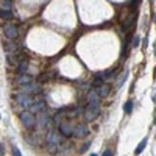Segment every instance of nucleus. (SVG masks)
Listing matches in <instances>:
<instances>
[{"label": "nucleus", "mask_w": 156, "mask_h": 156, "mask_svg": "<svg viewBox=\"0 0 156 156\" xmlns=\"http://www.w3.org/2000/svg\"><path fill=\"white\" fill-rule=\"evenodd\" d=\"M59 144H61L59 134L50 129L48 134H47V150H48L50 153H55V151L58 150V145H59Z\"/></svg>", "instance_id": "f257e3e1"}, {"label": "nucleus", "mask_w": 156, "mask_h": 156, "mask_svg": "<svg viewBox=\"0 0 156 156\" xmlns=\"http://www.w3.org/2000/svg\"><path fill=\"white\" fill-rule=\"evenodd\" d=\"M44 109H45V103L44 101H36V103H33V105L30 106L31 112H42Z\"/></svg>", "instance_id": "4468645a"}, {"label": "nucleus", "mask_w": 156, "mask_h": 156, "mask_svg": "<svg viewBox=\"0 0 156 156\" xmlns=\"http://www.w3.org/2000/svg\"><path fill=\"white\" fill-rule=\"evenodd\" d=\"M0 17H2V20H9V19H12L14 16H12V12H11V11L2 9V12H0Z\"/></svg>", "instance_id": "a211bd4d"}, {"label": "nucleus", "mask_w": 156, "mask_h": 156, "mask_svg": "<svg viewBox=\"0 0 156 156\" xmlns=\"http://www.w3.org/2000/svg\"><path fill=\"white\" fill-rule=\"evenodd\" d=\"M9 8H11V0H2V9L9 11Z\"/></svg>", "instance_id": "4be33fe9"}, {"label": "nucleus", "mask_w": 156, "mask_h": 156, "mask_svg": "<svg viewBox=\"0 0 156 156\" xmlns=\"http://www.w3.org/2000/svg\"><path fill=\"white\" fill-rule=\"evenodd\" d=\"M48 123H50V117H48L44 111H42V112H39L37 119H36V126H37V128H41V129H44Z\"/></svg>", "instance_id": "6e6552de"}, {"label": "nucleus", "mask_w": 156, "mask_h": 156, "mask_svg": "<svg viewBox=\"0 0 156 156\" xmlns=\"http://www.w3.org/2000/svg\"><path fill=\"white\" fill-rule=\"evenodd\" d=\"M20 92H23V94H30V95H34V94H39V92H41V86H39L37 83L22 84V86H20Z\"/></svg>", "instance_id": "20e7f679"}, {"label": "nucleus", "mask_w": 156, "mask_h": 156, "mask_svg": "<svg viewBox=\"0 0 156 156\" xmlns=\"http://www.w3.org/2000/svg\"><path fill=\"white\" fill-rule=\"evenodd\" d=\"M12 153H14L16 156H20V154H22V153H20V150H19V148H16V147L12 148Z\"/></svg>", "instance_id": "a878e982"}, {"label": "nucleus", "mask_w": 156, "mask_h": 156, "mask_svg": "<svg viewBox=\"0 0 156 156\" xmlns=\"http://www.w3.org/2000/svg\"><path fill=\"white\" fill-rule=\"evenodd\" d=\"M153 101H154V103H156V94H154V95H153Z\"/></svg>", "instance_id": "c85d7f7f"}, {"label": "nucleus", "mask_w": 156, "mask_h": 156, "mask_svg": "<svg viewBox=\"0 0 156 156\" xmlns=\"http://www.w3.org/2000/svg\"><path fill=\"white\" fill-rule=\"evenodd\" d=\"M5 36L8 39H16L19 36L17 27H14V25H8V27H5Z\"/></svg>", "instance_id": "9b49d317"}, {"label": "nucleus", "mask_w": 156, "mask_h": 156, "mask_svg": "<svg viewBox=\"0 0 156 156\" xmlns=\"http://www.w3.org/2000/svg\"><path fill=\"white\" fill-rule=\"evenodd\" d=\"M89 145H90V142H87V144H86V145H84V147H83V151H86V150H87V147H89Z\"/></svg>", "instance_id": "cd10ccee"}, {"label": "nucleus", "mask_w": 156, "mask_h": 156, "mask_svg": "<svg viewBox=\"0 0 156 156\" xmlns=\"http://www.w3.org/2000/svg\"><path fill=\"white\" fill-rule=\"evenodd\" d=\"M23 59H25V58L20 56V55H17L16 51H8V53H6V61H8L9 66H17V64H19L20 61H23Z\"/></svg>", "instance_id": "0eeeda50"}, {"label": "nucleus", "mask_w": 156, "mask_h": 156, "mask_svg": "<svg viewBox=\"0 0 156 156\" xmlns=\"http://www.w3.org/2000/svg\"><path fill=\"white\" fill-rule=\"evenodd\" d=\"M28 61H20L19 64H17V67H16V72H17V75H20V73H27L28 72Z\"/></svg>", "instance_id": "ddd939ff"}, {"label": "nucleus", "mask_w": 156, "mask_h": 156, "mask_svg": "<svg viewBox=\"0 0 156 156\" xmlns=\"http://www.w3.org/2000/svg\"><path fill=\"white\" fill-rule=\"evenodd\" d=\"M95 89H97V92H98V95H100V97H108V95H109V89H111V87H109L108 84L103 83L101 86H98V87H95Z\"/></svg>", "instance_id": "2eb2a0df"}, {"label": "nucleus", "mask_w": 156, "mask_h": 156, "mask_svg": "<svg viewBox=\"0 0 156 156\" xmlns=\"http://www.w3.org/2000/svg\"><path fill=\"white\" fill-rule=\"evenodd\" d=\"M134 20H136V14H131V16H129L123 23H122V30H128V28H131L133 27V23H134Z\"/></svg>", "instance_id": "f3484780"}, {"label": "nucleus", "mask_w": 156, "mask_h": 156, "mask_svg": "<svg viewBox=\"0 0 156 156\" xmlns=\"http://www.w3.org/2000/svg\"><path fill=\"white\" fill-rule=\"evenodd\" d=\"M89 133V128L86 126V123H80L73 128V136L75 137H84Z\"/></svg>", "instance_id": "9d476101"}, {"label": "nucleus", "mask_w": 156, "mask_h": 156, "mask_svg": "<svg viewBox=\"0 0 156 156\" xmlns=\"http://www.w3.org/2000/svg\"><path fill=\"white\" fill-rule=\"evenodd\" d=\"M123 109H125L126 114L131 112V111H133V101H126V103H125V106H123Z\"/></svg>", "instance_id": "412c9836"}, {"label": "nucleus", "mask_w": 156, "mask_h": 156, "mask_svg": "<svg viewBox=\"0 0 156 156\" xmlns=\"http://www.w3.org/2000/svg\"><path fill=\"white\" fill-rule=\"evenodd\" d=\"M34 112H31L30 109L28 111H22L20 112V122H22V125L25 126V128H33V126H36V117L33 115Z\"/></svg>", "instance_id": "f03ea898"}, {"label": "nucleus", "mask_w": 156, "mask_h": 156, "mask_svg": "<svg viewBox=\"0 0 156 156\" xmlns=\"http://www.w3.org/2000/svg\"><path fill=\"white\" fill-rule=\"evenodd\" d=\"M137 45H139V37L134 36V39H133V47H137Z\"/></svg>", "instance_id": "393cba45"}, {"label": "nucleus", "mask_w": 156, "mask_h": 156, "mask_svg": "<svg viewBox=\"0 0 156 156\" xmlns=\"http://www.w3.org/2000/svg\"><path fill=\"white\" fill-rule=\"evenodd\" d=\"M145 145H147V139H144V140H142L140 144L136 147V151H134V154H140V151L145 148Z\"/></svg>", "instance_id": "6ab92c4d"}, {"label": "nucleus", "mask_w": 156, "mask_h": 156, "mask_svg": "<svg viewBox=\"0 0 156 156\" xmlns=\"http://www.w3.org/2000/svg\"><path fill=\"white\" fill-rule=\"evenodd\" d=\"M114 153L111 151V150H106V151H103V156H112Z\"/></svg>", "instance_id": "bb28decb"}, {"label": "nucleus", "mask_w": 156, "mask_h": 156, "mask_svg": "<svg viewBox=\"0 0 156 156\" xmlns=\"http://www.w3.org/2000/svg\"><path fill=\"white\" fill-rule=\"evenodd\" d=\"M87 105L94 106V108H100V95L97 92V89H90L87 94Z\"/></svg>", "instance_id": "39448f33"}, {"label": "nucleus", "mask_w": 156, "mask_h": 156, "mask_svg": "<svg viewBox=\"0 0 156 156\" xmlns=\"http://www.w3.org/2000/svg\"><path fill=\"white\" fill-rule=\"evenodd\" d=\"M114 75H115V70H114V69H112V70H108V72L105 73V76H106V80H111V78H112Z\"/></svg>", "instance_id": "5701e85b"}, {"label": "nucleus", "mask_w": 156, "mask_h": 156, "mask_svg": "<svg viewBox=\"0 0 156 156\" xmlns=\"http://www.w3.org/2000/svg\"><path fill=\"white\" fill-rule=\"evenodd\" d=\"M81 112H84L81 106H75V108H72L70 111H67V117H69V119H75V117H78Z\"/></svg>", "instance_id": "dca6fc26"}, {"label": "nucleus", "mask_w": 156, "mask_h": 156, "mask_svg": "<svg viewBox=\"0 0 156 156\" xmlns=\"http://www.w3.org/2000/svg\"><path fill=\"white\" fill-rule=\"evenodd\" d=\"M73 128H75V126H72L69 122H61V125H59V133H61L62 136H66V137H70V136H73Z\"/></svg>", "instance_id": "1a4fd4ad"}, {"label": "nucleus", "mask_w": 156, "mask_h": 156, "mask_svg": "<svg viewBox=\"0 0 156 156\" xmlns=\"http://www.w3.org/2000/svg\"><path fill=\"white\" fill-rule=\"evenodd\" d=\"M16 81H17L19 86H22V84H28V83H33V76H30L28 73H20V75L16 78Z\"/></svg>", "instance_id": "f8f14e48"}, {"label": "nucleus", "mask_w": 156, "mask_h": 156, "mask_svg": "<svg viewBox=\"0 0 156 156\" xmlns=\"http://www.w3.org/2000/svg\"><path fill=\"white\" fill-rule=\"evenodd\" d=\"M17 47H19L17 42H12V44H9V45H5V50H6V53H8V51H16Z\"/></svg>", "instance_id": "aec40b11"}, {"label": "nucleus", "mask_w": 156, "mask_h": 156, "mask_svg": "<svg viewBox=\"0 0 156 156\" xmlns=\"http://www.w3.org/2000/svg\"><path fill=\"white\" fill-rule=\"evenodd\" d=\"M14 98L17 101V105L22 106V108H25V109H30V106L34 103V100H33V97L30 94H23V92H19Z\"/></svg>", "instance_id": "7ed1b4c3"}, {"label": "nucleus", "mask_w": 156, "mask_h": 156, "mask_svg": "<svg viewBox=\"0 0 156 156\" xmlns=\"http://www.w3.org/2000/svg\"><path fill=\"white\" fill-rule=\"evenodd\" d=\"M137 6H139V0H133V2H131V8L136 11V9H137Z\"/></svg>", "instance_id": "b1692460"}, {"label": "nucleus", "mask_w": 156, "mask_h": 156, "mask_svg": "<svg viewBox=\"0 0 156 156\" xmlns=\"http://www.w3.org/2000/svg\"><path fill=\"white\" fill-rule=\"evenodd\" d=\"M98 109L100 108H94V106H89L87 105V108L84 109V119L87 120V122H92V120H95L97 119V115H98Z\"/></svg>", "instance_id": "423d86ee"}]
</instances>
